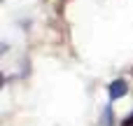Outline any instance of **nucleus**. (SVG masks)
<instances>
[{
    "label": "nucleus",
    "mask_w": 133,
    "mask_h": 126,
    "mask_svg": "<svg viewBox=\"0 0 133 126\" xmlns=\"http://www.w3.org/2000/svg\"><path fill=\"white\" fill-rule=\"evenodd\" d=\"M126 91H129V84H126L124 79H115V82L108 87V96H110V101H117V98L126 96Z\"/></svg>",
    "instance_id": "f257e3e1"
},
{
    "label": "nucleus",
    "mask_w": 133,
    "mask_h": 126,
    "mask_svg": "<svg viewBox=\"0 0 133 126\" xmlns=\"http://www.w3.org/2000/svg\"><path fill=\"white\" fill-rule=\"evenodd\" d=\"M115 124V112H112V108L108 105L105 110H103V117H101V126H112Z\"/></svg>",
    "instance_id": "f03ea898"
},
{
    "label": "nucleus",
    "mask_w": 133,
    "mask_h": 126,
    "mask_svg": "<svg viewBox=\"0 0 133 126\" xmlns=\"http://www.w3.org/2000/svg\"><path fill=\"white\" fill-rule=\"evenodd\" d=\"M124 126H133V115H131V117H126V122H124Z\"/></svg>",
    "instance_id": "7ed1b4c3"
}]
</instances>
